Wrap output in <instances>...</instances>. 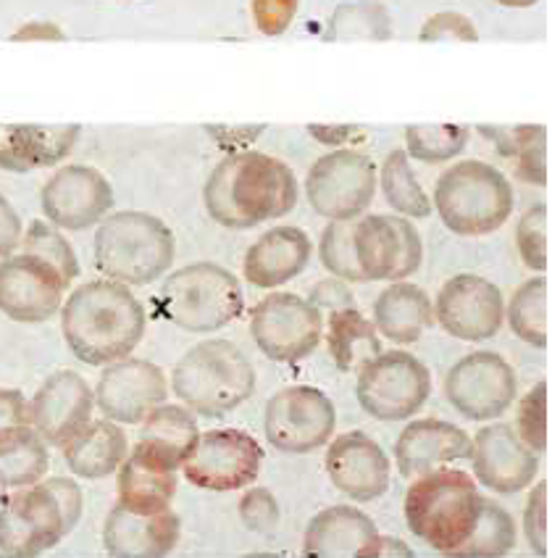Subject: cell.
Here are the masks:
<instances>
[{
  "instance_id": "cell-1",
  "label": "cell",
  "mask_w": 552,
  "mask_h": 558,
  "mask_svg": "<svg viewBox=\"0 0 552 558\" xmlns=\"http://www.w3.org/2000/svg\"><path fill=\"white\" fill-rule=\"evenodd\" d=\"M203 206L226 230H250L282 219L297 206L295 171L261 150H237L208 174Z\"/></svg>"
},
{
  "instance_id": "cell-2",
  "label": "cell",
  "mask_w": 552,
  "mask_h": 558,
  "mask_svg": "<svg viewBox=\"0 0 552 558\" xmlns=\"http://www.w3.org/2000/svg\"><path fill=\"white\" fill-rule=\"evenodd\" d=\"M148 316L126 284L90 279L61 306V332L69 351L87 366L130 359L145 338Z\"/></svg>"
},
{
  "instance_id": "cell-3",
  "label": "cell",
  "mask_w": 552,
  "mask_h": 558,
  "mask_svg": "<svg viewBox=\"0 0 552 558\" xmlns=\"http://www.w3.org/2000/svg\"><path fill=\"white\" fill-rule=\"evenodd\" d=\"M85 511L82 487L72 477H42L0 504V556L37 558L56 548Z\"/></svg>"
},
{
  "instance_id": "cell-4",
  "label": "cell",
  "mask_w": 552,
  "mask_h": 558,
  "mask_svg": "<svg viewBox=\"0 0 552 558\" xmlns=\"http://www.w3.org/2000/svg\"><path fill=\"white\" fill-rule=\"evenodd\" d=\"M484 496L463 469L440 466L414 480L405 496V519L418 541L453 556L479 524Z\"/></svg>"
},
{
  "instance_id": "cell-5",
  "label": "cell",
  "mask_w": 552,
  "mask_h": 558,
  "mask_svg": "<svg viewBox=\"0 0 552 558\" xmlns=\"http://www.w3.org/2000/svg\"><path fill=\"white\" fill-rule=\"evenodd\" d=\"M171 390L193 414L221 418L256 392V369L243 348L232 340L211 338L176 361Z\"/></svg>"
},
{
  "instance_id": "cell-6",
  "label": "cell",
  "mask_w": 552,
  "mask_h": 558,
  "mask_svg": "<svg viewBox=\"0 0 552 558\" xmlns=\"http://www.w3.org/2000/svg\"><path fill=\"white\" fill-rule=\"evenodd\" d=\"M176 240L163 219L145 211H116L95 232V266L106 279L145 288L171 269Z\"/></svg>"
},
{
  "instance_id": "cell-7",
  "label": "cell",
  "mask_w": 552,
  "mask_h": 558,
  "mask_svg": "<svg viewBox=\"0 0 552 558\" xmlns=\"http://www.w3.org/2000/svg\"><path fill=\"white\" fill-rule=\"evenodd\" d=\"M156 308L184 332L208 335L230 327L243 314L245 293L230 269L213 262H195L163 279Z\"/></svg>"
},
{
  "instance_id": "cell-8",
  "label": "cell",
  "mask_w": 552,
  "mask_h": 558,
  "mask_svg": "<svg viewBox=\"0 0 552 558\" xmlns=\"http://www.w3.org/2000/svg\"><path fill=\"white\" fill-rule=\"evenodd\" d=\"M431 211L450 232L463 238L498 232L513 214V187L498 167L484 161H458L434 185Z\"/></svg>"
},
{
  "instance_id": "cell-9",
  "label": "cell",
  "mask_w": 552,
  "mask_h": 558,
  "mask_svg": "<svg viewBox=\"0 0 552 558\" xmlns=\"http://www.w3.org/2000/svg\"><path fill=\"white\" fill-rule=\"evenodd\" d=\"M431 392V372L408 351H382L355 379V398L371 418L400 422L424 409Z\"/></svg>"
},
{
  "instance_id": "cell-10",
  "label": "cell",
  "mask_w": 552,
  "mask_h": 558,
  "mask_svg": "<svg viewBox=\"0 0 552 558\" xmlns=\"http://www.w3.org/2000/svg\"><path fill=\"white\" fill-rule=\"evenodd\" d=\"M338 427L332 398L310 385H290L269 398L263 433L269 446L287 456H306L327 446Z\"/></svg>"
},
{
  "instance_id": "cell-11",
  "label": "cell",
  "mask_w": 552,
  "mask_h": 558,
  "mask_svg": "<svg viewBox=\"0 0 552 558\" xmlns=\"http://www.w3.org/2000/svg\"><path fill=\"white\" fill-rule=\"evenodd\" d=\"M250 335L266 359L279 364H297L319 348L323 316L308 298L271 293L253 308Z\"/></svg>"
},
{
  "instance_id": "cell-12",
  "label": "cell",
  "mask_w": 552,
  "mask_h": 558,
  "mask_svg": "<svg viewBox=\"0 0 552 558\" xmlns=\"http://www.w3.org/2000/svg\"><path fill=\"white\" fill-rule=\"evenodd\" d=\"M310 208L329 221H353L377 195V163L358 150H332L306 177Z\"/></svg>"
},
{
  "instance_id": "cell-13",
  "label": "cell",
  "mask_w": 552,
  "mask_h": 558,
  "mask_svg": "<svg viewBox=\"0 0 552 558\" xmlns=\"http://www.w3.org/2000/svg\"><path fill=\"white\" fill-rule=\"evenodd\" d=\"M353 253L364 282H400L421 269V234L397 214H368L353 221Z\"/></svg>"
},
{
  "instance_id": "cell-14",
  "label": "cell",
  "mask_w": 552,
  "mask_h": 558,
  "mask_svg": "<svg viewBox=\"0 0 552 558\" xmlns=\"http://www.w3.org/2000/svg\"><path fill=\"white\" fill-rule=\"evenodd\" d=\"M518 379L513 366L494 351H474L450 366L445 396L461 416L490 422L516 401Z\"/></svg>"
},
{
  "instance_id": "cell-15",
  "label": "cell",
  "mask_w": 552,
  "mask_h": 558,
  "mask_svg": "<svg viewBox=\"0 0 552 558\" xmlns=\"http://www.w3.org/2000/svg\"><path fill=\"white\" fill-rule=\"evenodd\" d=\"M263 448L243 429H211L200 435L189 459L182 464L187 482L211 493L250 487L261 474Z\"/></svg>"
},
{
  "instance_id": "cell-16",
  "label": "cell",
  "mask_w": 552,
  "mask_h": 558,
  "mask_svg": "<svg viewBox=\"0 0 552 558\" xmlns=\"http://www.w3.org/2000/svg\"><path fill=\"white\" fill-rule=\"evenodd\" d=\"M431 308L440 327L463 342L490 340L505 322L503 290L479 275L450 277Z\"/></svg>"
},
{
  "instance_id": "cell-17",
  "label": "cell",
  "mask_w": 552,
  "mask_h": 558,
  "mask_svg": "<svg viewBox=\"0 0 552 558\" xmlns=\"http://www.w3.org/2000/svg\"><path fill=\"white\" fill-rule=\"evenodd\" d=\"M40 206L59 230H90L113 208V187L103 171L87 163H66L42 185Z\"/></svg>"
},
{
  "instance_id": "cell-18",
  "label": "cell",
  "mask_w": 552,
  "mask_h": 558,
  "mask_svg": "<svg viewBox=\"0 0 552 558\" xmlns=\"http://www.w3.org/2000/svg\"><path fill=\"white\" fill-rule=\"evenodd\" d=\"M66 290V279L32 253L22 251L0 262V314L11 322L40 325L53 319Z\"/></svg>"
},
{
  "instance_id": "cell-19",
  "label": "cell",
  "mask_w": 552,
  "mask_h": 558,
  "mask_svg": "<svg viewBox=\"0 0 552 558\" xmlns=\"http://www.w3.org/2000/svg\"><path fill=\"white\" fill-rule=\"evenodd\" d=\"M95 405L116 424H139L156 405L167 403V374L154 361L122 359L108 364L95 385Z\"/></svg>"
},
{
  "instance_id": "cell-20",
  "label": "cell",
  "mask_w": 552,
  "mask_h": 558,
  "mask_svg": "<svg viewBox=\"0 0 552 558\" xmlns=\"http://www.w3.org/2000/svg\"><path fill=\"white\" fill-rule=\"evenodd\" d=\"M95 392L72 369L53 372L29 401V424L48 446L63 448L93 418Z\"/></svg>"
},
{
  "instance_id": "cell-21",
  "label": "cell",
  "mask_w": 552,
  "mask_h": 558,
  "mask_svg": "<svg viewBox=\"0 0 552 558\" xmlns=\"http://www.w3.org/2000/svg\"><path fill=\"white\" fill-rule=\"evenodd\" d=\"M474 477L487 490L500 496L522 493L535 482L539 472V456L524 446L513 424L494 422L481 427L471 440Z\"/></svg>"
},
{
  "instance_id": "cell-22",
  "label": "cell",
  "mask_w": 552,
  "mask_h": 558,
  "mask_svg": "<svg viewBox=\"0 0 552 558\" xmlns=\"http://www.w3.org/2000/svg\"><path fill=\"white\" fill-rule=\"evenodd\" d=\"M323 466L332 485L358 504L382 498L390 487V459L366 433H345L329 440Z\"/></svg>"
},
{
  "instance_id": "cell-23",
  "label": "cell",
  "mask_w": 552,
  "mask_h": 558,
  "mask_svg": "<svg viewBox=\"0 0 552 558\" xmlns=\"http://www.w3.org/2000/svg\"><path fill=\"white\" fill-rule=\"evenodd\" d=\"M174 511H132L116 504L103 524V548L113 558H163L180 541Z\"/></svg>"
},
{
  "instance_id": "cell-24",
  "label": "cell",
  "mask_w": 552,
  "mask_h": 558,
  "mask_svg": "<svg viewBox=\"0 0 552 558\" xmlns=\"http://www.w3.org/2000/svg\"><path fill=\"white\" fill-rule=\"evenodd\" d=\"M471 456V437L445 418H416L395 440L400 477L416 480L421 474Z\"/></svg>"
},
{
  "instance_id": "cell-25",
  "label": "cell",
  "mask_w": 552,
  "mask_h": 558,
  "mask_svg": "<svg viewBox=\"0 0 552 558\" xmlns=\"http://www.w3.org/2000/svg\"><path fill=\"white\" fill-rule=\"evenodd\" d=\"M379 532L371 517L353 506H329L308 522L303 554L308 558H377Z\"/></svg>"
},
{
  "instance_id": "cell-26",
  "label": "cell",
  "mask_w": 552,
  "mask_h": 558,
  "mask_svg": "<svg viewBox=\"0 0 552 558\" xmlns=\"http://www.w3.org/2000/svg\"><path fill=\"white\" fill-rule=\"evenodd\" d=\"M314 256V243L300 227H271L243 258V275L253 288L274 290L306 271Z\"/></svg>"
},
{
  "instance_id": "cell-27",
  "label": "cell",
  "mask_w": 552,
  "mask_h": 558,
  "mask_svg": "<svg viewBox=\"0 0 552 558\" xmlns=\"http://www.w3.org/2000/svg\"><path fill=\"white\" fill-rule=\"evenodd\" d=\"M82 137L79 124H3L0 169L35 171L61 163Z\"/></svg>"
},
{
  "instance_id": "cell-28",
  "label": "cell",
  "mask_w": 552,
  "mask_h": 558,
  "mask_svg": "<svg viewBox=\"0 0 552 558\" xmlns=\"http://www.w3.org/2000/svg\"><path fill=\"white\" fill-rule=\"evenodd\" d=\"M119 504L132 511H167L176 493V469L135 446L116 469Z\"/></svg>"
},
{
  "instance_id": "cell-29",
  "label": "cell",
  "mask_w": 552,
  "mask_h": 558,
  "mask_svg": "<svg viewBox=\"0 0 552 558\" xmlns=\"http://www.w3.org/2000/svg\"><path fill=\"white\" fill-rule=\"evenodd\" d=\"M431 325H434L431 298L414 282L400 279V282L387 284L373 301V327L397 345L418 342Z\"/></svg>"
},
{
  "instance_id": "cell-30",
  "label": "cell",
  "mask_w": 552,
  "mask_h": 558,
  "mask_svg": "<svg viewBox=\"0 0 552 558\" xmlns=\"http://www.w3.org/2000/svg\"><path fill=\"white\" fill-rule=\"evenodd\" d=\"M130 453V440L122 424L111 418H90L63 446V461L82 480H103L116 472Z\"/></svg>"
},
{
  "instance_id": "cell-31",
  "label": "cell",
  "mask_w": 552,
  "mask_h": 558,
  "mask_svg": "<svg viewBox=\"0 0 552 558\" xmlns=\"http://www.w3.org/2000/svg\"><path fill=\"white\" fill-rule=\"evenodd\" d=\"M137 446L167 461L171 469H182L200 437L198 418L180 403H161L143 418Z\"/></svg>"
},
{
  "instance_id": "cell-32",
  "label": "cell",
  "mask_w": 552,
  "mask_h": 558,
  "mask_svg": "<svg viewBox=\"0 0 552 558\" xmlns=\"http://www.w3.org/2000/svg\"><path fill=\"white\" fill-rule=\"evenodd\" d=\"M48 442L32 429V424L0 429V487L22 490L48 474Z\"/></svg>"
},
{
  "instance_id": "cell-33",
  "label": "cell",
  "mask_w": 552,
  "mask_h": 558,
  "mask_svg": "<svg viewBox=\"0 0 552 558\" xmlns=\"http://www.w3.org/2000/svg\"><path fill=\"white\" fill-rule=\"evenodd\" d=\"M329 356L340 372H360L371 359L382 353L377 327L360 314L358 306L332 311L327 325Z\"/></svg>"
},
{
  "instance_id": "cell-34",
  "label": "cell",
  "mask_w": 552,
  "mask_h": 558,
  "mask_svg": "<svg viewBox=\"0 0 552 558\" xmlns=\"http://www.w3.org/2000/svg\"><path fill=\"white\" fill-rule=\"evenodd\" d=\"M505 319L518 340L544 351L550 342V284L544 277H531L505 303Z\"/></svg>"
},
{
  "instance_id": "cell-35",
  "label": "cell",
  "mask_w": 552,
  "mask_h": 558,
  "mask_svg": "<svg viewBox=\"0 0 552 558\" xmlns=\"http://www.w3.org/2000/svg\"><path fill=\"white\" fill-rule=\"evenodd\" d=\"M487 137L494 140L503 156L518 158V177L531 185H548V130L539 124L484 126Z\"/></svg>"
},
{
  "instance_id": "cell-36",
  "label": "cell",
  "mask_w": 552,
  "mask_h": 558,
  "mask_svg": "<svg viewBox=\"0 0 552 558\" xmlns=\"http://www.w3.org/2000/svg\"><path fill=\"white\" fill-rule=\"evenodd\" d=\"M379 187H382L384 201L390 208H395L397 217L405 219H427L431 214V198L421 182L416 180L414 167L405 150H392L384 158L382 169H379Z\"/></svg>"
},
{
  "instance_id": "cell-37",
  "label": "cell",
  "mask_w": 552,
  "mask_h": 558,
  "mask_svg": "<svg viewBox=\"0 0 552 558\" xmlns=\"http://www.w3.org/2000/svg\"><path fill=\"white\" fill-rule=\"evenodd\" d=\"M516 545V522L503 506L484 498L479 524L466 543L450 558H500L511 554Z\"/></svg>"
},
{
  "instance_id": "cell-38",
  "label": "cell",
  "mask_w": 552,
  "mask_h": 558,
  "mask_svg": "<svg viewBox=\"0 0 552 558\" xmlns=\"http://www.w3.org/2000/svg\"><path fill=\"white\" fill-rule=\"evenodd\" d=\"M468 135L461 124H414L405 130V154L421 163H445L466 150Z\"/></svg>"
},
{
  "instance_id": "cell-39",
  "label": "cell",
  "mask_w": 552,
  "mask_h": 558,
  "mask_svg": "<svg viewBox=\"0 0 552 558\" xmlns=\"http://www.w3.org/2000/svg\"><path fill=\"white\" fill-rule=\"evenodd\" d=\"M392 24L387 11L373 0L342 3L329 19V40H390Z\"/></svg>"
},
{
  "instance_id": "cell-40",
  "label": "cell",
  "mask_w": 552,
  "mask_h": 558,
  "mask_svg": "<svg viewBox=\"0 0 552 558\" xmlns=\"http://www.w3.org/2000/svg\"><path fill=\"white\" fill-rule=\"evenodd\" d=\"M22 248L24 253H32V256H37L40 262L53 266L69 284L79 277L77 253H74L72 243L63 238L59 227H53L50 221H32L22 234Z\"/></svg>"
},
{
  "instance_id": "cell-41",
  "label": "cell",
  "mask_w": 552,
  "mask_h": 558,
  "mask_svg": "<svg viewBox=\"0 0 552 558\" xmlns=\"http://www.w3.org/2000/svg\"><path fill=\"white\" fill-rule=\"evenodd\" d=\"M323 269L342 282H364L353 253V221H329L319 240Z\"/></svg>"
},
{
  "instance_id": "cell-42",
  "label": "cell",
  "mask_w": 552,
  "mask_h": 558,
  "mask_svg": "<svg viewBox=\"0 0 552 558\" xmlns=\"http://www.w3.org/2000/svg\"><path fill=\"white\" fill-rule=\"evenodd\" d=\"M550 211L544 203H535L516 225V245L522 262L535 271L550 266Z\"/></svg>"
},
{
  "instance_id": "cell-43",
  "label": "cell",
  "mask_w": 552,
  "mask_h": 558,
  "mask_svg": "<svg viewBox=\"0 0 552 558\" xmlns=\"http://www.w3.org/2000/svg\"><path fill=\"white\" fill-rule=\"evenodd\" d=\"M548 383H537L518 403L516 427H513L524 440V446L537 456L548 453Z\"/></svg>"
},
{
  "instance_id": "cell-44",
  "label": "cell",
  "mask_w": 552,
  "mask_h": 558,
  "mask_svg": "<svg viewBox=\"0 0 552 558\" xmlns=\"http://www.w3.org/2000/svg\"><path fill=\"white\" fill-rule=\"evenodd\" d=\"M548 509H550V482L539 480L529 493L524 509V532L531 550L548 558Z\"/></svg>"
},
{
  "instance_id": "cell-45",
  "label": "cell",
  "mask_w": 552,
  "mask_h": 558,
  "mask_svg": "<svg viewBox=\"0 0 552 558\" xmlns=\"http://www.w3.org/2000/svg\"><path fill=\"white\" fill-rule=\"evenodd\" d=\"M240 517L243 524L253 532H269L279 522V504L274 493L266 487H250L240 500Z\"/></svg>"
},
{
  "instance_id": "cell-46",
  "label": "cell",
  "mask_w": 552,
  "mask_h": 558,
  "mask_svg": "<svg viewBox=\"0 0 552 558\" xmlns=\"http://www.w3.org/2000/svg\"><path fill=\"white\" fill-rule=\"evenodd\" d=\"M424 43H440V40H461V43H476L479 40V32H476L474 22L468 16L455 14V11H442L427 19V24L421 27Z\"/></svg>"
},
{
  "instance_id": "cell-47",
  "label": "cell",
  "mask_w": 552,
  "mask_h": 558,
  "mask_svg": "<svg viewBox=\"0 0 552 558\" xmlns=\"http://www.w3.org/2000/svg\"><path fill=\"white\" fill-rule=\"evenodd\" d=\"M300 0H253V19L263 35L277 37L290 29Z\"/></svg>"
},
{
  "instance_id": "cell-48",
  "label": "cell",
  "mask_w": 552,
  "mask_h": 558,
  "mask_svg": "<svg viewBox=\"0 0 552 558\" xmlns=\"http://www.w3.org/2000/svg\"><path fill=\"white\" fill-rule=\"evenodd\" d=\"M310 303H314L316 308H329V311H340V308H353L355 306V298L351 293V288H347L345 282L338 277L332 279H321L319 284H316L314 290H310Z\"/></svg>"
},
{
  "instance_id": "cell-49",
  "label": "cell",
  "mask_w": 552,
  "mask_h": 558,
  "mask_svg": "<svg viewBox=\"0 0 552 558\" xmlns=\"http://www.w3.org/2000/svg\"><path fill=\"white\" fill-rule=\"evenodd\" d=\"M22 217L11 201L5 195H0V258L5 256H14V251L22 245Z\"/></svg>"
},
{
  "instance_id": "cell-50",
  "label": "cell",
  "mask_w": 552,
  "mask_h": 558,
  "mask_svg": "<svg viewBox=\"0 0 552 558\" xmlns=\"http://www.w3.org/2000/svg\"><path fill=\"white\" fill-rule=\"evenodd\" d=\"M29 424V401L22 390L0 388V429Z\"/></svg>"
},
{
  "instance_id": "cell-51",
  "label": "cell",
  "mask_w": 552,
  "mask_h": 558,
  "mask_svg": "<svg viewBox=\"0 0 552 558\" xmlns=\"http://www.w3.org/2000/svg\"><path fill=\"white\" fill-rule=\"evenodd\" d=\"M11 40H66V35L50 22H29L11 35Z\"/></svg>"
},
{
  "instance_id": "cell-52",
  "label": "cell",
  "mask_w": 552,
  "mask_h": 558,
  "mask_svg": "<svg viewBox=\"0 0 552 558\" xmlns=\"http://www.w3.org/2000/svg\"><path fill=\"white\" fill-rule=\"evenodd\" d=\"M308 132L316 140H321L323 145H342L347 137L358 135V126L351 124H338V126H327V124H310Z\"/></svg>"
},
{
  "instance_id": "cell-53",
  "label": "cell",
  "mask_w": 552,
  "mask_h": 558,
  "mask_svg": "<svg viewBox=\"0 0 552 558\" xmlns=\"http://www.w3.org/2000/svg\"><path fill=\"white\" fill-rule=\"evenodd\" d=\"M414 558V550L408 548L403 541H397V537H387V535H379V545H377V558Z\"/></svg>"
},
{
  "instance_id": "cell-54",
  "label": "cell",
  "mask_w": 552,
  "mask_h": 558,
  "mask_svg": "<svg viewBox=\"0 0 552 558\" xmlns=\"http://www.w3.org/2000/svg\"><path fill=\"white\" fill-rule=\"evenodd\" d=\"M498 3L511 5V9H529V5H535L537 0H498Z\"/></svg>"
}]
</instances>
